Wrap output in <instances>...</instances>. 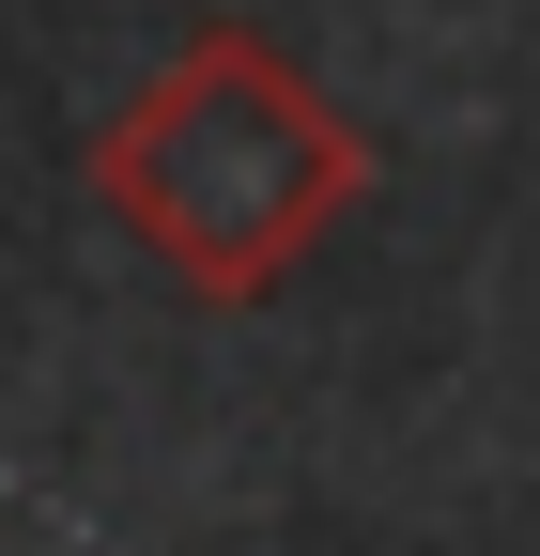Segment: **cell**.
I'll list each match as a JSON object with an SVG mask.
<instances>
[{
	"label": "cell",
	"instance_id": "6da1fadb",
	"mask_svg": "<svg viewBox=\"0 0 540 556\" xmlns=\"http://www.w3.org/2000/svg\"><path fill=\"white\" fill-rule=\"evenodd\" d=\"M356 186H371L356 109L324 93L294 47H262L247 16L185 31L155 78L108 109V139H93L108 232L140 248L185 309H262L324 232L356 217Z\"/></svg>",
	"mask_w": 540,
	"mask_h": 556
}]
</instances>
